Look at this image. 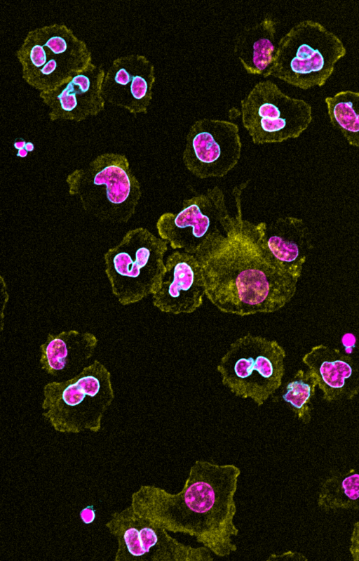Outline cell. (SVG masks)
<instances>
[{
	"mask_svg": "<svg viewBox=\"0 0 359 561\" xmlns=\"http://www.w3.org/2000/svg\"><path fill=\"white\" fill-rule=\"evenodd\" d=\"M244 187L233 190L236 213L226 232L195 255L203 267L205 296L221 312L238 316L279 310L293 298L298 282L264 251L257 225L243 218Z\"/></svg>",
	"mask_w": 359,
	"mask_h": 561,
	"instance_id": "cell-1",
	"label": "cell"
},
{
	"mask_svg": "<svg viewBox=\"0 0 359 561\" xmlns=\"http://www.w3.org/2000/svg\"><path fill=\"white\" fill-rule=\"evenodd\" d=\"M240 474L232 464L196 461L180 492L142 486L133 494L131 507L151 524L193 536L217 556H229L237 549L234 496Z\"/></svg>",
	"mask_w": 359,
	"mask_h": 561,
	"instance_id": "cell-2",
	"label": "cell"
},
{
	"mask_svg": "<svg viewBox=\"0 0 359 561\" xmlns=\"http://www.w3.org/2000/svg\"><path fill=\"white\" fill-rule=\"evenodd\" d=\"M69 194L76 197L88 214L114 224L128 223L142 197L141 185L127 157L105 152L66 179Z\"/></svg>",
	"mask_w": 359,
	"mask_h": 561,
	"instance_id": "cell-3",
	"label": "cell"
},
{
	"mask_svg": "<svg viewBox=\"0 0 359 561\" xmlns=\"http://www.w3.org/2000/svg\"><path fill=\"white\" fill-rule=\"evenodd\" d=\"M346 53L334 33L317 21L304 20L280 39L263 77H273L303 90L321 87Z\"/></svg>",
	"mask_w": 359,
	"mask_h": 561,
	"instance_id": "cell-4",
	"label": "cell"
},
{
	"mask_svg": "<svg viewBox=\"0 0 359 561\" xmlns=\"http://www.w3.org/2000/svg\"><path fill=\"white\" fill-rule=\"evenodd\" d=\"M43 396V415L57 431L97 432L114 398L111 374L96 359L67 380L48 383Z\"/></svg>",
	"mask_w": 359,
	"mask_h": 561,
	"instance_id": "cell-5",
	"label": "cell"
},
{
	"mask_svg": "<svg viewBox=\"0 0 359 561\" xmlns=\"http://www.w3.org/2000/svg\"><path fill=\"white\" fill-rule=\"evenodd\" d=\"M16 57L22 79L39 92L55 88L93 62L86 42L60 23L28 32Z\"/></svg>",
	"mask_w": 359,
	"mask_h": 561,
	"instance_id": "cell-6",
	"label": "cell"
},
{
	"mask_svg": "<svg viewBox=\"0 0 359 561\" xmlns=\"http://www.w3.org/2000/svg\"><path fill=\"white\" fill-rule=\"evenodd\" d=\"M168 242L144 227L128 231L104 255V271L114 296L123 305L152 295L165 270Z\"/></svg>",
	"mask_w": 359,
	"mask_h": 561,
	"instance_id": "cell-7",
	"label": "cell"
},
{
	"mask_svg": "<svg viewBox=\"0 0 359 561\" xmlns=\"http://www.w3.org/2000/svg\"><path fill=\"white\" fill-rule=\"evenodd\" d=\"M285 356L276 341L248 334L230 344L217 371L233 395L261 406L282 385Z\"/></svg>",
	"mask_w": 359,
	"mask_h": 561,
	"instance_id": "cell-8",
	"label": "cell"
},
{
	"mask_svg": "<svg viewBox=\"0 0 359 561\" xmlns=\"http://www.w3.org/2000/svg\"><path fill=\"white\" fill-rule=\"evenodd\" d=\"M241 119L253 143H282L298 138L312 121V108L270 80L257 83L241 101Z\"/></svg>",
	"mask_w": 359,
	"mask_h": 561,
	"instance_id": "cell-9",
	"label": "cell"
},
{
	"mask_svg": "<svg viewBox=\"0 0 359 561\" xmlns=\"http://www.w3.org/2000/svg\"><path fill=\"white\" fill-rule=\"evenodd\" d=\"M232 218L222 190L214 186L183 200L179 212L161 215L156 229L159 237L172 249L196 255L224 234Z\"/></svg>",
	"mask_w": 359,
	"mask_h": 561,
	"instance_id": "cell-10",
	"label": "cell"
},
{
	"mask_svg": "<svg viewBox=\"0 0 359 561\" xmlns=\"http://www.w3.org/2000/svg\"><path fill=\"white\" fill-rule=\"evenodd\" d=\"M238 126L229 121L202 118L189 128L182 161L194 176L205 179L226 176L241 155Z\"/></svg>",
	"mask_w": 359,
	"mask_h": 561,
	"instance_id": "cell-11",
	"label": "cell"
},
{
	"mask_svg": "<svg viewBox=\"0 0 359 561\" xmlns=\"http://www.w3.org/2000/svg\"><path fill=\"white\" fill-rule=\"evenodd\" d=\"M118 541L116 561H195L198 549L186 546L137 515L131 506L106 524Z\"/></svg>",
	"mask_w": 359,
	"mask_h": 561,
	"instance_id": "cell-12",
	"label": "cell"
},
{
	"mask_svg": "<svg viewBox=\"0 0 359 561\" xmlns=\"http://www.w3.org/2000/svg\"><path fill=\"white\" fill-rule=\"evenodd\" d=\"M204 296L205 282L200 260L195 255L184 251L171 253L152 293L154 305L165 313L189 314L201 307Z\"/></svg>",
	"mask_w": 359,
	"mask_h": 561,
	"instance_id": "cell-13",
	"label": "cell"
},
{
	"mask_svg": "<svg viewBox=\"0 0 359 561\" xmlns=\"http://www.w3.org/2000/svg\"><path fill=\"white\" fill-rule=\"evenodd\" d=\"M155 81L154 66L146 56H118L105 71L103 96L108 103L132 114H146L152 100Z\"/></svg>",
	"mask_w": 359,
	"mask_h": 561,
	"instance_id": "cell-14",
	"label": "cell"
},
{
	"mask_svg": "<svg viewBox=\"0 0 359 561\" xmlns=\"http://www.w3.org/2000/svg\"><path fill=\"white\" fill-rule=\"evenodd\" d=\"M104 74L101 66L92 62L55 88L40 92L50 121H81L99 114L106 103L102 93Z\"/></svg>",
	"mask_w": 359,
	"mask_h": 561,
	"instance_id": "cell-15",
	"label": "cell"
},
{
	"mask_svg": "<svg viewBox=\"0 0 359 561\" xmlns=\"http://www.w3.org/2000/svg\"><path fill=\"white\" fill-rule=\"evenodd\" d=\"M257 225L261 245L283 272L299 280L313 247L310 229L302 218L280 217Z\"/></svg>",
	"mask_w": 359,
	"mask_h": 561,
	"instance_id": "cell-16",
	"label": "cell"
},
{
	"mask_svg": "<svg viewBox=\"0 0 359 561\" xmlns=\"http://www.w3.org/2000/svg\"><path fill=\"white\" fill-rule=\"evenodd\" d=\"M302 361L315 376L325 401L348 400L359 394V362L352 357L320 344L311 348Z\"/></svg>",
	"mask_w": 359,
	"mask_h": 561,
	"instance_id": "cell-17",
	"label": "cell"
},
{
	"mask_svg": "<svg viewBox=\"0 0 359 561\" xmlns=\"http://www.w3.org/2000/svg\"><path fill=\"white\" fill-rule=\"evenodd\" d=\"M98 340L90 332L70 329L49 334L40 346L41 369L52 376H59L78 369L94 354Z\"/></svg>",
	"mask_w": 359,
	"mask_h": 561,
	"instance_id": "cell-18",
	"label": "cell"
},
{
	"mask_svg": "<svg viewBox=\"0 0 359 561\" xmlns=\"http://www.w3.org/2000/svg\"><path fill=\"white\" fill-rule=\"evenodd\" d=\"M276 26L277 22L266 15L236 36L233 53L248 73L263 77L271 66L277 46Z\"/></svg>",
	"mask_w": 359,
	"mask_h": 561,
	"instance_id": "cell-19",
	"label": "cell"
},
{
	"mask_svg": "<svg viewBox=\"0 0 359 561\" xmlns=\"http://www.w3.org/2000/svg\"><path fill=\"white\" fill-rule=\"evenodd\" d=\"M317 503L325 511L359 510V468L338 472L325 479Z\"/></svg>",
	"mask_w": 359,
	"mask_h": 561,
	"instance_id": "cell-20",
	"label": "cell"
},
{
	"mask_svg": "<svg viewBox=\"0 0 359 561\" xmlns=\"http://www.w3.org/2000/svg\"><path fill=\"white\" fill-rule=\"evenodd\" d=\"M325 103L331 124L350 145L359 148V91H341Z\"/></svg>",
	"mask_w": 359,
	"mask_h": 561,
	"instance_id": "cell-21",
	"label": "cell"
},
{
	"mask_svg": "<svg viewBox=\"0 0 359 561\" xmlns=\"http://www.w3.org/2000/svg\"><path fill=\"white\" fill-rule=\"evenodd\" d=\"M316 387L318 383L313 374L309 369H299L282 389L283 400L304 424L309 423L311 419Z\"/></svg>",
	"mask_w": 359,
	"mask_h": 561,
	"instance_id": "cell-22",
	"label": "cell"
},
{
	"mask_svg": "<svg viewBox=\"0 0 359 561\" xmlns=\"http://www.w3.org/2000/svg\"><path fill=\"white\" fill-rule=\"evenodd\" d=\"M349 551L353 560L359 561V520L354 524L353 527Z\"/></svg>",
	"mask_w": 359,
	"mask_h": 561,
	"instance_id": "cell-23",
	"label": "cell"
},
{
	"mask_svg": "<svg viewBox=\"0 0 359 561\" xmlns=\"http://www.w3.org/2000/svg\"><path fill=\"white\" fill-rule=\"evenodd\" d=\"M13 147L17 150L16 156L20 158L26 157L29 152L34 150V145L32 142L27 141L22 138L15 140Z\"/></svg>",
	"mask_w": 359,
	"mask_h": 561,
	"instance_id": "cell-24",
	"label": "cell"
},
{
	"mask_svg": "<svg viewBox=\"0 0 359 561\" xmlns=\"http://www.w3.org/2000/svg\"><path fill=\"white\" fill-rule=\"evenodd\" d=\"M273 560H294V561H306L308 559L302 554L289 550L280 555H278L276 558L272 559Z\"/></svg>",
	"mask_w": 359,
	"mask_h": 561,
	"instance_id": "cell-25",
	"label": "cell"
},
{
	"mask_svg": "<svg viewBox=\"0 0 359 561\" xmlns=\"http://www.w3.org/2000/svg\"><path fill=\"white\" fill-rule=\"evenodd\" d=\"M81 520L85 524H90L95 520V514L93 506H87L80 513Z\"/></svg>",
	"mask_w": 359,
	"mask_h": 561,
	"instance_id": "cell-26",
	"label": "cell"
}]
</instances>
